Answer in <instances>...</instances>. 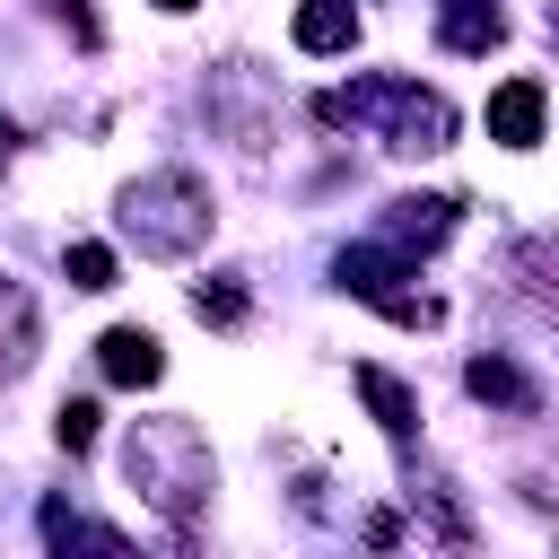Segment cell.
I'll return each mask as SVG.
<instances>
[{"mask_svg": "<svg viewBox=\"0 0 559 559\" xmlns=\"http://www.w3.org/2000/svg\"><path fill=\"white\" fill-rule=\"evenodd\" d=\"M314 122H332V131L358 122V131H376V140L402 148V157H437V148H454V105H445L437 87H419V79H393V70H367V79L314 96Z\"/></svg>", "mask_w": 559, "mask_h": 559, "instance_id": "6da1fadb", "label": "cell"}, {"mask_svg": "<svg viewBox=\"0 0 559 559\" xmlns=\"http://www.w3.org/2000/svg\"><path fill=\"white\" fill-rule=\"evenodd\" d=\"M122 480L157 507V515H201L210 507V489H218V454H210V437L192 428V419H131V437H122Z\"/></svg>", "mask_w": 559, "mask_h": 559, "instance_id": "7a4b0ae2", "label": "cell"}, {"mask_svg": "<svg viewBox=\"0 0 559 559\" xmlns=\"http://www.w3.org/2000/svg\"><path fill=\"white\" fill-rule=\"evenodd\" d=\"M122 236L148 253V262H183V253H201L210 245V227H218V210H210V183L192 175V166H157V175H140V183H122Z\"/></svg>", "mask_w": 559, "mask_h": 559, "instance_id": "3957f363", "label": "cell"}, {"mask_svg": "<svg viewBox=\"0 0 559 559\" xmlns=\"http://www.w3.org/2000/svg\"><path fill=\"white\" fill-rule=\"evenodd\" d=\"M332 280H341L358 306H376V314H393V323H411V332L437 323V297L411 288L419 271H411V253H393V245H341V253H332Z\"/></svg>", "mask_w": 559, "mask_h": 559, "instance_id": "277c9868", "label": "cell"}, {"mask_svg": "<svg viewBox=\"0 0 559 559\" xmlns=\"http://www.w3.org/2000/svg\"><path fill=\"white\" fill-rule=\"evenodd\" d=\"M454 218H463L454 192H402V201H384V245L393 253H437L454 236Z\"/></svg>", "mask_w": 559, "mask_h": 559, "instance_id": "5b68a950", "label": "cell"}, {"mask_svg": "<svg viewBox=\"0 0 559 559\" xmlns=\"http://www.w3.org/2000/svg\"><path fill=\"white\" fill-rule=\"evenodd\" d=\"M463 384H472V402H489V411H515V419H533V411H542V384H533L507 349H480V358L463 367Z\"/></svg>", "mask_w": 559, "mask_h": 559, "instance_id": "8992f818", "label": "cell"}, {"mask_svg": "<svg viewBox=\"0 0 559 559\" xmlns=\"http://www.w3.org/2000/svg\"><path fill=\"white\" fill-rule=\"evenodd\" d=\"M96 367H105L114 384H131V393H140V384H157V376H166V349H157V332H140V323H114V332L96 341Z\"/></svg>", "mask_w": 559, "mask_h": 559, "instance_id": "52a82bcc", "label": "cell"}, {"mask_svg": "<svg viewBox=\"0 0 559 559\" xmlns=\"http://www.w3.org/2000/svg\"><path fill=\"white\" fill-rule=\"evenodd\" d=\"M349 384H358V402L376 411V428H384L393 445H411V437H419V393H411L402 376H384V367H349Z\"/></svg>", "mask_w": 559, "mask_h": 559, "instance_id": "ba28073f", "label": "cell"}, {"mask_svg": "<svg viewBox=\"0 0 559 559\" xmlns=\"http://www.w3.org/2000/svg\"><path fill=\"white\" fill-rule=\"evenodd\" d=\"M35 349H44V314H35V297H26L17 280H0V384L26 376Z\"/></svg>", "mask_w": 559, "mask_h": 559, "instance_id": "9c48e42d", "label": "cell"}, {"mask_svg": "<svg viewBox=\"0 0 559 559\" xmlns=\"http://www.w3.org/2000/svg\"><path fill=\"white\" fill-rule=\"evenodd\" d=\"M489 140H498V148H533V140H542V79L489 87Z\"/></svg>", "mask_w": 559, "mask_h": 559, "instance_id": "30bf717a", "label": "cell"}, {"mask_svg": "<svg viewBox=\"0 0 559 559\" xmlns=\"http://www.w3.org/2000/svg\"><path fill=\"white\" fill-rule=\"evenodd\" d=\"M437 44H445V52H498V44H507L498 0H437Z\"/></svg>", "mask_w": 559, "mask_h": 559, "instance_id": "8fae6325", "label": "cell"}, {"mask_svg": "<svg viewBox=\"0 0 559 559\" xmlns=\"http://www.w3.org/2000/svg\"><path fill=\"white\" fill-rule=\"evenodd\" d=\"M288 35H297V52H349L358 44V9L349 0H297Z\"/></svg>", "mask_w": 559, "mask_h": 559, "instance_id": "7c38bea8", "label": "cell"}, {"mask_svg": "<svg viewBox=\"0 0 559 559\" xmlns=\"http://www.w3.org/2000/svg\"><path fill=\"white\" fill-rule=\"evenodd\" d=\"M44 542L52 550H131V533L122 524H96V515H79V507H61V498H44Z\"/></svg>", "mask_w": 559, "mask_h": 559, "instance_id": "4fadbf2b", "label": "cell"}, {"mask_svg": "<svg viewBox=\"0 0 559 559\" xmlns=\"http://www.w3.org/2000/svg\"><path fill=\"white\" fill-rule=\"evenodd\" d=\"M61 271H70V288H87V297H96V288H114V271H122V262H114V245H70V253H61Z\"/></svg>", "mask_w": 559, "mask_h": 559, "instance_id": "5bb4252c", "label": "cell"}, {"mask_svg": "<svg viewBox=\"0 0 559 559\" xmlns=\"http://www.w3.org/2000/svg\"><path fill=\"white\" fill-rule=\"evenodd\" d=\"M192 314L227 332V323H245V288H236V280H201V288H192Z\"/></svg>", "mask_w": 559, "mask_h": 559, "instance_id": "9a60e30c", "label": "cell"}, {"mask_svg": "<svg viewBox=\"0 0 559 559\" xmlns=\"http://www.w3.org/2000/svg\"><path fill=\"white\" fill-rule=\"evenodd\" d=\"M96 419H105L96 402H61V411H52V445H61V454H87V445H96Z\"/></svg>", "mask_w": 559, "mask_h": 559, "instance_id": "2e32d148", "label": "cell"}, {"mask_svg": "<svg viewBox=\"0 0 559 559\" xmlns=\"http://www.w3.org/2000/svg\"><path fill=\"white\" fill-rule=\"evenodd\" d=\"M9 157H17V131H9V114H0V175H9Z\"/></svg>", "mask_w": 559, "mask_h": 559, "instance_id": "e0dca14e", "label": "cell"}, {"mask_svg": "<svg viewBox=\"0 0 559 559\" xmlns=\"http://www.w3.org/2000/svg\"><path fill=\"white\" fill-rule=\"evenodd\" d=\"M157 9H192V0H157Z\"/></svg>", "mask_w": 559, "mask_h": 559, "instance_id": "ac0fdd59", "label": "cell"}]
</instances>
